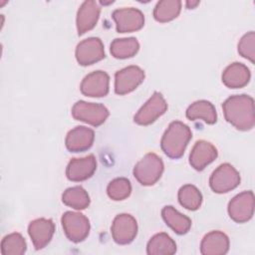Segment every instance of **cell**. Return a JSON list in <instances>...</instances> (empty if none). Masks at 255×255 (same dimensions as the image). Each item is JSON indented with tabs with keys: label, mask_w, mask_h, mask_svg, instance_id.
<instances>
[{
	"label": "cell",
	"mask_w": 255,
	"mask_h": 255,
	"mask_svg": "<svg viewBox=\"0 0 255 255\" xmlns=\"http://www.w3.org/2000/svg\"><path fill=\"white\" fill-rule=\"evenodd\" d=\"M224 118L239 130H249L255 125L254 100L248 95H234L222 105Z\"/></svg>",
	"instance_id": "cell-1"
},
{
	"label": "cell",
	"mask_w": 255,
	"mask_h": 255,
	"mask_svg": "<svg viewBox=\"0 0 255 255\" xmlns=\"http://www.w3.org/2000/svg\"><path fill=\"white\" fill-rule=\"evenodd\" d=\"M191 137L192 132L189 127L182 122L174 121L169 124L161 137V149L168 157L179 158L183 155Z\"/></svg>",
	"instance_id": "cell-2"
},
{
	"label": "cell",
	"mask_w": 255,
	"mask_h": 255,
	"mask_svg": "<svg viewBox=\"0 0 255 255\" xmlns=\"http://www.w3.org/2000/svg\"><path fill=\"white\" fill-rule=\"evenodd\" d=\"M162 159L153 152L146 153L133 167V176L141 185H152L163 172Z\"/></svg>",
	"instance_id": "cell-3"
},
{
	"label": "cell",
	"mask_w": 255,
	"mask_h": 255,
	"mask_svg": "<svg viewBox=\"0 0 255 255\" xmlns=\"http://www.w3.org/2000/svg\"><path fill=\"white\" fill-rule=\"evenodd\" d=\"M109 115V110L102 104L78 101L72 108V116L75 120L87 123L93 127L103 125Z\"/></svg>",
	"instance_id": "cell-4"
},
{
	"label": "cell",
	"mask_w": 255,
	"mask_h": 255,
	"mask_svg": "<svg viewBox=\"0 0 255 255\" xmlns=\"http://www.w3.org/2000/svg\"><path fill=\"white\" fill-rule=\"evenodd\" d=\"M61 222L67 238L72 242H82L90 233V221L82 213L67 211L63 214Z\"/></svg>",
	"instance_id": "cell-5"
},
{
	"label": "cell",
	"mask_w": 255,
	"mask_h": 255,
	"mask_svg": "<svg viewBox=\"0 0 255 255\" xmlns=\"http://www.w3.org/2000/svg\"><path fill=\"white\" fill-rule=\"evenodd\" d=\"M240 183V174L230 163L220 164L211 174L209 185L216 193H225L236 188Z\"/></svg>",
	"instance_id": "cell-6"
},
{
	"label": "cell",
	"mask_w": 255,
	"mask_h": 255,
	"mask_svg": "<svg viewBox=\"0 0 255 255\" xmlns=\"http://www.w3.org/2000/svg\"><path fill=\"white\" fill-rule=\"evenodd\" d=\"M254 204V194L251 190L235 195L228 203L229 217L237 223L247 222L253 216Z\"/></svg>",
	"instance_id": "cell-7"
},
{
	"label": "cell",
	"mask_w": 255,
	"mask_h": 255,
	"mask_svg": "<svg viewBox=\"0 0 255 255\" xmlns=\"http://www.w3.org/2000/svg\"><path fill=\"white\" fill-rule=\"evenodd\" d=\"M167 110V104L158 92H154L152 96L134 115L133 121L139 126H148L155 122Z\"/></svg>",
	"instance_id": "cell-8"
},
{
	"label": "cell",
	"mask_w": 255,
	"mask_h": 255,
	"mask_svg": "<svg viewBox=\"0 0 255 255\" xmlns=\"http://www.w3.org/2000/svg\"><path fill=\"white\" fill-rule=\"evenodd\" d=\"M111 233L116 243L120 245L129 244L137 234V223L135 218L127 213L117 215L113 221Z\"/></svg>",
	"instance_id": "cell-9"
},
{
	"label": "cell",
	"mask_w": 255,
	"mask_h": 255,
	"mask_svg": "<svg viewBox=\"0 0 255 255\" xmlns=\"http://www.w3.org/2000/svg\"><path fill=\"white\" fill-rule=\"evenodd\" d=\"M119 33H129L141 29L144 25L142 12L133 7L117 9L112 14Z\"/></svg>",
	"instance_id": "cell-10"
},
{
	"label": "cell",
	"mask_w": 255,
	"mask_h": 255,
	"mask_svg": "<svg viewBox=\"0 0 255 255\" xmlns=\"http://www.w3.org/2000/svg\"><path fill=\"white\" fill-rule=\"evenodd\" d=\"M144 80V72L137 66H128L115 74V92L126 95L135 90Z\"/></svg>",
	"instance_id": "cell-11"
},
{
	"label": "cell",
	"mask_w": 255,
	"mask_h": 255,
	"mask_svg": "<svg viewBox=\"0 0 255 255\" xmlns=\"http://www.w3.org/2000/svg\"><path fill=\"white\" fill-rule=\"evenodd\" d=\"M105 57L104 45L100 38L90 37L77 45L76 59L81 66L93 65Z\"/></svg>",
	"instance_id": "cell-12"
},
{
	"label": "cell",
	"mask_w": 255,
	"mask_h": 255,
	"mask_svg": "<svg viewBox=\"0 0 255 255\" xmlns=\"http://www.w3.org/2000/svg\"><path fill=\"white\" fill-rule=\"evenodd\" d=\"M110 77L104 71H95L87 75L81 83V92L86 97L101 98L109 93Z\"/></svg>",
	"instance_id": "cell-13"
},
{
	"label": "cell",
	"mask_w": 255,
	"mask_h": 255,
	"mask_svg": "<svg viewBox=\"0 0 255 255\" xmlns=\"http://www.w3.org/2000/svg\"><path fill=\"white\" fill-rule=\"evenodd\" d=\"M97 169V159L94 154L81 158H72L66 168V175L71 181H84L90 178Z\"/></svg>",
	"instance_id": "cell-14"
},
{
	"label": "cell",
	"mask_w": 255,
	"mask_h": 255,
	"mask_svg": "<svg viewBox=\"0 0 255 255\" xmlns=\"http://www.w3.org/2000/svg\"><path fill=\"white\" fill-rule=\"evenodd\" d=\"M55 232V224L51 219L38 218L30 222L28 233L36 250L43 249L51 241Z\"/></svg>",
	"instance_id": "cell-15"
},
{
	"label": "cell",
	"mask_w": 255,
	"mask_h": 255,
	"mask_svg": "<svg viewBox=\"0 0 255 255\" xmlns=\"http://www.w3.org/2000/svg\"><path fill=\"white\" fill-rule=\"evenodd\" d=\"M217 155V149L212 143L203 139L197 140L190 151L189 163L194 169L200 171L214 161Z\"/></svg>",
	"instance_id": "cell-16"
},
{
	"label": "cell",
	"mask_w": 255,
	"mask_h": 255,
	"mask_svg": "<svg viewBox=\"0 0 255 255\" xmlns=\"http://www.w3.org/2000/svg\"><path fill=\"white\" fill-rule=\"evenodd\" d=\"M95 139V132L92 128L78 126L71 129L66 136L65 144L69 151L80 152L89 149Z\"/></svg>",
	"instance_id": "cell-17"
},
{
	"label": "cell",
	"mask_w": 255,
	"mask_h": 255,
	"mask_svg": "<svg viewBox=\"0 0 255 255\" xmlns=\"http://www.w3.org/2000/svg\"><path fill=\"white\" fill-rule=\"evenodd\" d=\"M101 8L98 2L94 0H87L82 3L77 12V30L79 35H83L86 32L92 30L100 17Z\"/></svg>",
	"instance_id": "cell-18"
},
{
	"label": "cell",
	"mask_w": 255,
	"mask_h": 255,
	"mask_svg": "<svg viewBox=\"0 0 255 255\" xmlns=\"http://www.w3.org/2000/svg\"><path fill=\"white\" fill-rule=\"evenodd\" d=\"M228 250L229 238L218 230L207 233L200 244V252L203 255H224Z\"/></svg>",
	"instance_id": "cell-19"
},
{
	"label": "cell",
	"mask_w": 255,
	"mask_h": 255,
	"mask_svg": "<svg viewBox=\"0 0 255 255\" xmlns=\"http://www.w3.org/2000/svg\"><path fill=\"white\" fill-rule=\"evenodd\" d=\"M251 74L247 66L242 63H232L222 73V83L230 89H238L246 86Z\"/></svg>",
	"instance_id": "cell-20"
},
{
	"label": "cell",
	"mask_w": 255,
	"mask_h": 255,
	"mask_svg": "<svg viewBox=\"0 0 255 255\" xmlns=\"http://www.w3.org/2000/svg\"><path fill=\"white\" fill-rule=\"evenodd\" d=\"M161 216L166 225H168L178 235L187 233L191 227L190 218L178 212L173 206H164L161 210Z\"/></svg>",
	"instance_id": "cell-21"
},
{
	"label": "cell",
	"mask_w": 255,
	"mask_h": 255,
	"mask_svg": "<svg viewBox=\"0 0 255 255\" xmlns=\"http://www.w3.org/2000/svg\"><path fill=\"white\" fill-rule=\"evenodd\" d=\"M186 118L190 121L202 120L208 125H213L217 121V114L214 106L205 100L192 103L186 110Z\"/></svg>",
	"instance_id": "cell-22"
},
{
	"label": "cell",
	"mask_w": 255,
	"mask_h": 255,
	"mask_svg": "<svg viewBox=\"0 0 255 255\" xmlns=\"http://www.w3.org/2000/svg\"><path fill=\"white\" fill-rule=\"evenodd\" d=\"M175 252V242L164 232L153 235L146 245V253L148 255H172Z\"/></svg>",
	"instance_id": "cell-23"
},
{
	"label": "cell",
	"mask_w": 255,
	"mask_h": 255,
	"mask_svg": "<svg viewBox=\"0 0 255 255\" xmlns=\"http://www.w3.org/2000/svg\"><path fill=\"white\" fill-rule=\"evenodd\" d=\"M139 49V43L133 37L117 38L111 44V54L116 59H128L133 57Z\"/></svg>",
	"instance_id": "cell-24"
},
{
	"label": "cell",
	"mask_w": 255,
	"mask_h": 255,
	"mask_svg": "<svg viewBox=\"0 0 255 255\" xmlns=\"http://www.w3.org/2000/svg\"><path fill=\"white\" fill-rule=\"evenodd\" d=\"M181 10V1L179 0H161L158 1L153 9V17L157 22L165 23L175 19Z\"/></svg>",
	"instance_id": "cell-25"
},
{
	"label": "cell",
	"mask_w": 255,
	"mask_h": 255,
	"mask_svg": "<svg viewBox=\"0 0 255 255\" xmlns=\"http://www.w3.org/2000/svg\"><path fill=\"white\" fill-rule=\"evenodd\" d=\"M62 201L67 206L83 210L90 205V196L82 186H73L64 191Z\"/></svg>",
	"instance_id": "cell-26"
},
{
	"label": "cell",
	"mask_w": 255,
	"mask_h": 255,
	"mask_svg": "<svg viewBox=\"0 0 255 255\" xmlns=\"http://www.w3.org/2000/svg\"><path fill=\"white\" fill-rule=\"evenodd\" d=\"M178 201L184 208L194 211L202 203V194L198 188L192 184H185L178 190Z\"/></svg>",
	"instance_id": "cell-27"
},
{
	"label": "cell",
	"mask_w": 255,
	"mask_h": 255,
	"mask_svg": "<svg viewBox=\"0 0 255 255\" xmlns=\"http://www.w3.org/2000/svg\"><path fill=\"white\" fill-rule=\"evenodd\" d=\"M26 249L27 244L24 237L17 232L6 235L1 241L2 255H22Z\"/></svg>",
	"instance_id": "cell-28"
},
{
	"label": "cell",
	"mask_w": 255,
	"mask_h": 255,
	"mask_svg": "<svg viewBox=\"0 0 255 255\" xmlns=\"http://www.w3.org/2000/svg\"><path fill=\"white\" fill-rule=\"evenodd\" d=\"M131 192V184L128 178L118 177L113 179L107 187L108 196L116 201L124 200L129 196Z\"/></svg>",
	"instance_id": "cell-29"
},
{
	"label": "cell",
	"mask_w": 255,
	"mask_h": 255,
	"mask_svg": "<svg viewBox=\"0 0 255 255\" xmlns=\"http://www.w3.org/2000/svg\"><path fill=\"white\" fill-rule=\"evenodd\" d=\"M238 53L254 63L255 60V33L250 31L246 33L238 43Z\"/></svg>",
	"instance_id": "cell-30"
},
{
	"label": "cell",
	"mask_w": 255,
	"mask_h": 255,
	"mask_svg": "<svg viewBox=\"0 0 255 255\" xmlns=\"http://www.w3.org/2000/svg\"><path fill=\"white\" fill-rule=\"evenodd\" d=\"M199 4V1H186L185 5L187 9H192L194 7H196Z\"/></svg>",
	"instance_id": "cell-31"
}]
</instances>
